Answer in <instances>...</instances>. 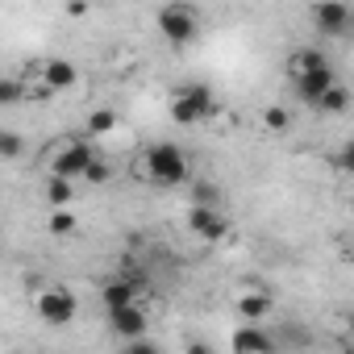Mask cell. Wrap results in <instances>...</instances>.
<instances>
[{"instance_id": "14", "label": "cell", "mask_w": 354, "mask_h": 354, "mask_svg": "<svg viewBox=\"0 0 354 354\" xmlns=\"http://www.w3.org/2000/svg\"><path fill=\"white\" fill-rule=\"evenodd\" d=\"M329 59L317 50V46H300L296 55H292V63H288V75L296 80V75H304V71H317V67H325Z\"/></svg>"}, {"instance_id": "19", "label": "cell", "mask_w": 354, "mask_h": 354, "mask_svg": "<svg viewBox=\"0 0 354 354\" xmlns=\"http://www.w3.org/2000/svg\"><path fill=\"white\" fill-rule=\"evenodd\" d=\"M113 125H117V113H113V109L88 113V133H113Z\"/></svg>"}, {"instance_id": "1", "label": "cell", "mask_w": 354, "mask_h": 354, "mask_svg": "<svg viewBox=\"0 0 354 354\" xmlns=\"http://www.w3.org/2000/svg\"><path fill=\"white\" fill-rule=\"evenodd\" d=\"M188 154L175 146V142H154L142 154V180L158 184V188H175V184H188Z\"/></svg>"}, {"instance_id": "6", "label": "cell", "mask_w": 354, "mask_h": 354, "mask_svg": "<svg viewBox=\"0 0 354 354\" xmlns=\"http://www.w3.org/2000/svg\"><path fill=\"white\" fill-rule=\"evenodd\" d=\"M109 325H113V333H117L121 342H129V337H142L150 321H146V313L138 308V300H129V304L109 308Z\"/></svg>"}, {"instance_id": "5", "label": "cell", "mask_w": 354, "mask_h": 354, "mask_svg": "<svg viewBox=\"0 0 354 354\" xmlns=\"http://www.w3.org/2000/svg\"><path fill=\"white\" fill-rule=\"evenodd\" d=\"M188 230L196 234V238H205V242H221L225 234H230V221H225V213H221V205H188Z\"/></svg>"}, {"instance_id": "8", "label": "cell", "mask_w": 354, "mask_h": 354, "mask_svg": "<svg viewBox=\"0 0 354 354\" xmlns=\"http://www.w3.org/2000/svg\"><path fill=\"white\" fill-rule=\"evenodd\" d=\"M230 346H234L238 354H271L279 342H275V337H271V333H267L259 321H246V325H242V329L230 337Z\"/></svg>"}, {"instance_id": "15", "label": "cell", "mask_w": 354, "mask_h": 354, "mask_svg": "<svg viewBox=\"0 0 354 354\" xmlns=\"http://www.w3.org/2000/svg\"><path fill=\"white\" fill-rule=\"evenodd\" d=\"M129 300H138V288L129 279H113L104 288V308H117V304H129Z\"/></svg>"}, {"instance_id": "18", "label": "cell", "mask_w": 354, "mask_h": 354, "mask_svg": "<svg viewBox=\"0 0 354 354\" xmlns=\"http://www.w3.org/2000/svg\"><path fill=\"white\" fill-rule=\"evenodd\" d=\"M75 225H80V217H75L67 205L50 209V221H46V230H50V234H75Z\"/></svg>"}, {"instance_id": "3", "label": "cell", "mask_w": 354, "mask_h": 354, "mask_svg": "<svg viewBox=\"0 0 354 354\" xmlns=\"http://www.w3.org/2000/svg\"><path fill=\"white\" fill-rule=\"evenodd\" d=\"M213 113H217V96L205 84H184L180 96L171 100V121H180V125H201Z\"/></svg>"}, {"instance_id": "23", "label": "cell", "mask_w": 354, "mask_h": 354, "mask_svg": "<svg viewBox=\"0 0 354 354\" xmlns=\"http://www.w3.org/2000/svg\"><path fill=\"white\" fill-rule=\"evenodd\" d=\"M84 180H88V184H104V180H109V167L100 162V154H96V158L88 162V171H84Z\"/></svg>"}, {"instance_id": "4", "label": "cell", "mask_w": 354, "mask_h": 354, "mask_svg": "<svg viewBox=\"0 0 354 354\" xmlns=\"http://www.w3.org/2000/svg\"><path fill=\"white\" fill-rule=\"evenodd\" d=\"M34 308H38V317H42L46 325L63 329V325H71V321H75L80 300H75L67 288H42V292H38V300H34Z\"/></svg>"}, {"instance_id": "21", "label": "cell", "mask_w": 354, "mask_h": 354, "mask_svg": "<svg viewBox=\"0 0 354 354\" xmlns=\"http://www.w3.org/2000/svg\"><path fill=\"white\" fill-rule=\"evenodd\" d=\"M263 125H267L271 133H283V129L292 125V117H288V109H279V104H271V109L263 113Z\"/></svg>"}, {"instance_id": "7", "label": "cell", "mask_w": 354, "mask_h": 354, "mask_svg": "<svg viewBox=\"0 0 354 354\" xmlns=\"http://www.w3.org/2000/svg\"><path fill=\"white\" fill-rule=\"evenodd\" d=\"M96 158V150L88 142H67L55 158V175H67V180H80V175L88 171V162Z\"/></svg>"}, {"instance_id": "11", "label": "cell", "mask_w": 354, "mask_h": 354, "mask_svg": "<svg viewBox=\"0 0 354 354\" xmlns=\"http://www.w3.org/2000/svg\"><path fill=\"white\" fill-rule=\"evenodd\" d=\"M75 67L67 63V59H50V63H42V88L46 92H67V88H75Z\"/></svg>"}, {"instance_id": "16", "label": "cell", "mask_w": 354, "mask_h": 354, "mask_svg": "<svg viewBox=\"0 0 354 354\" xmlns=\"http://www.w3.org/2000/svg\"><path fill=\"white\" fill-rule=\"evenodd\" d=\"M71 196H75V188H71V180H67V175H50V184H46V201H50V209L67 205Z\"/></svg>"}, {"instance_id": "13", "label": "cell", "mask_w": 354, "mask_h": 354, "mask_svg": "<svg viewBox=\"0 0 354 354\" xmlns=\"http://www.w3.org/2000/svg\"><path fill=\"white\" fill-rule=\"evenodd\" d=\"M313 109H321V113H329V117H337V113H346L350 109V92L342 88V84H329L317 100H313Z\"/></svg>"}, {"instance_id": "12", "label": "cell", "mask_w": 354, "mask_h": 354, "mask_svg": "<svg viewBox=\"0 0 354 354\" xmlns=\"http://www.w3.org/2000/svg\"><path fill=\"white\" fill-rule=\"evenodd\" d=\"M238 317L242 321H267L271 317V296L267 292H242L238 296Z\"/></svg>"}, {"instance_id": "17", "label": "cell", "mask_w": 354, "mask_h": 354, "mask_svg": "<svg viewBox=\"0 0 354 354\" xmlns=\"http://www.w3.org/2000/svg\"><path fill=\"white\" fill-rule=\"evenodd\" d=\"M21 154H26V138H21L17 129H0V158L13 162V158H21Z\"/></svg>"}, {"instance_id": "2", "label": "cell", "mask_w": 354, "mask_h": 354, "mask_svg": "<svg viewBox=\"0 0 354 354\" xmlns=\"http://www.w3.org/2000/svg\"><path fill=\"white\" fill-rule=\"evenodd\" d=\"M158 34L171 42V46H192L196 34H201V17L192 5H184V0H175V5H162L158 9Z\"/></svg>"}, {"instance_id": "22", "label": "cell", "mask_w": 354, "mask_h": 354, "mask_svg": "<svg viewBox=\"0 0 354 354\" xmlns=\"http://www.w3.org/2000/svg\"><path fill=\"white\" fill-rule=\"evenodd\" d=\"M192 201H196V205H221V192H217L213 184H196V188H192Z\"/></svg>"}, {"instance_id": "9", "label": "cell", "mask_w": 354, "mask_h": 354, "mask_svg": "<svg viewBox=\"0 0 354 354\" xmlns=\"http://www.w3.org/2000/svg\"><path fill=\"white\" fill-rule=\"evenodd\" d=\"M313 26L321 34H346L350 26V5L346 0H321V5L313 9Z\"/></svg>"}, {"instance_id": "24", "label": "cell", "mask_w": 354, "mask_h": 354, "mask_svg": "<svg viewBox=\"0 0 354 354\" xmlns=\"http://www.w3.org/2000/svg\"><path fill=\"white\" fill-rule=\"evenodd\" d=\"M88 13V0H67V17H84Z\"/></svg>"}, {"instance_id": "20", "label": "cell", "mask_w": 354, "mask_h": 354, "mask_svg": "<svg viewBox=\"0 0 354 354\" xmlns=\"http://www.w3.org/2000/svg\"><path fill=\"white\" fill-rule=\"evenodd\" d=\"M26 100V84L21 80H0V104H21Z\"/></svg>"}, {"instance_id": "10", "label": "cell", "mask_w": 354, "mask_h": 354, "mask_svg": "<svg viewBox=\"0 0 354 354\" xmlns=\"http://www.w3.org/2000/svg\"><path fill=\"white\" fill-rule=\"evenodd\" d=\"M292 84H296L300 100H308V104H313V100H317V96H321L329 84H337V71H333V63H325V67H317V71H304V75H296Z\"/></svg>"}]
</instances>
